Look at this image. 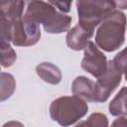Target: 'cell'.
<instances>
[{
	"instance_id": "cell-1",
	"label": "cell",
	"mask_w": 127,
	"mask_h": 127,
	"mask_svg": "<svg viewBox=\"0 0 127 127\" xmlns=\"http://www.w3.org/2000/svg\"><path fill=\"white\" fill-rule=\"evenodd\" d=\"M26 17L43 25L44 30L49 34H62L69 31L72 18L58 9L51 3L45 1L27 2Z\"/></svg>"
},
{
	"instance_id": "cell-2",
	"label": "cell",
	"mask_w": 127,
	"mask_h": 127,
	"mask_svg": "<svg viewBox=\"0 0 127 127\" xmlns=\"http://www.w3.org/2000/svg\"><path fill=\"white\" fill-rule=\"evenodd\" d=\"M126 25V15L120 10H115L98 26L95 33L96 46L108 53L118 50L125 41Z\"/></svg>"
},
{
	"instance_id": "cell-3",
	"label": "cell",
	"mask_w": 127,
	"mask_h": 127,
	"mask_svg": "<svg viewBox=\"0 0 127 127\" xmlns=\"http://www.w3.org/2000/svg\"><path fill=\"white\" fill-rule=\"evenodd\" d=\"M87 111V102L75 95L59 97L50 105L51 118L63 127L73 125L84 117Z\"/></svg>"
},
{
	"instance_id": "cell-4",
	"label": "cell",
	"mask_w": 127,
	"mask_h": 127,
	"mask_svg": "<svg viewBox=\"0 0 127 127\" xmlns=\"http://www.w3.org/2000/svg\"><path fill=\"white\" fill-rule=\"evenodd\" d=\"M116 1L86 0L76 1L78 24L94 30L101 22L116 10Z\"/></svg>"
},
{
	"instance_id": "cell-5",
	"label": "cell",
	"mask_w": 127,
	"mask_h": 127,
	"mask_svg": "<svg viewBox=\"0 0 127 127\" xmlns=\"http://www.w3.org/2000/svg\"><path fill=\"white\" fill-rule=\"evenodd\" d=\"M41 39L40 25L25 15L12 28L11 43L16 47H31Z\"/></svg>"
},
{
	"instance_id": "cell-6",
	"label": "cell",
	"mask_w": 127,
	"mask_h": 127,
	"mask_svg": "<svg viewBox=\"0 0 127 127\" xmlns=\"http://www.w3.org/2000/svg\"><path fill=\"white\" fill-rule=\"evenodd\" d=\"M24 1H8L0 3V42L11 43L13 25L24 16Z\"/></svg>"
},
{
	"instance_id": "cell-7",
	"label": "cell",
	"mask_w": 127,
	"mask_h": 127,
	"mask_svg": "<svg viewBox=\"0 0 127 127\" xmlns=\"http://www.w3.org/2000/svg\"><path fill=\"white\" fill-rule=\"evenodd\" d=\"M122 74L123 73L116 67L112 60L109 61L105 73L95 81V102H105L109 98L111 93L121 83Z\"/></svg>"
},
{
	"instance_id": "cell-8",
	"label": "cell",
	"mask_w": 127,
	"mask_h": 127,
	"mask_svg": "<svg viewBox=\"0 0 127 127\" xmlns=\"http://www.w3.org/2000/svg\"><path fill=\"white\" fill-rule=\"evenodd\" d=\"M107 64L108 61L106 56L97 48L95 43L89 41L84 49V55L80 64L81 68L98 78L105 73Z\"/></svg>"
},
{
	"instance_id": "cell-9",
	"label": "cell",
	"mask_w": 127,
	"mask_h": 127,
	"mask_svg": "<svg viewBox=\"0 0 127 127\" xmlns=\"http://www.w3.org/2000/svg\"><path fill=\"white\" fill-rule=\"evenodd\" d=\"M93 33L94 30L88 29L85 26L77 23V25L69 29V31L67 32L65 37L66 45L73 51L84 50L90 38L93 36Z\"/></svg>"
},
{
	"instance_id": "cell-10",
	"label": "cell",
	"mask_w": 127,
	"mask_h": 127,
	"mask_svg": "<svg viewBox=\"0 0 127 127\" xmlns=\"http://www.w3.org/2000/svg\"><path fill=\"white\" fill-rule=\"evenodd\" d=\"M71 92L86 102H95V82L84 75L76 76L73 79Z\"/></svg>"
},
{
	"instance_id": "cell-11",
	"label": "cell",
	"mask_w": 127,
	"mask_h": 127,
	"mask_svg": "<svg viewBox=\"0 0 127 127\" xmlns=\"http://www.w3.org/2000/svg\"><path fill=\"white\" fill-rule=\"evenodd\" d=\"M36 72L45 82L57 85L62 81V71L54 64L50 62H43L36 66Z\"/></svg>"
},
{
	"instance_id": "cell-12",
	"label": "cell",
	"mask_w": 127,
	"mask_h": 127,
	"mask_svg": "<svg viewBox=\"0 0 127 127\" xmlns=\"http://www.w3.org/2000/svg\"><path fill=\"white\" fill-rule=\"evenodd\" d=\"M108 111L112 116H126L127 115V87L123 86L119 92L110 101Z\"/></svg>"
},
{
	"instance_id": "cell-13",
	"label": "cell",
	"mask_w": 127,
	"mask_h": 127,
	"mask_svg": "<svg viewBox=\"0 0 127 127\" xmlns=\"http://www.w3.org/2000/svg\"><path fill=\"white\" fill-rule=\"evenodd\" d=\"M1 88H0V100L4 101L10 98L16 89V80L11 73L1 72Z\"/></svg>"
},
{
	"instance_id": "cell-14",
	"label": "cell",
	"mask_w": 127,
	"mask_h": 127,
	"mask_svg": "<svg viewBox=\"0 0 127 127\" xmlns=\"http://www.w3.org/2000/svg\"><path fill=\"white\" fill-rule=\"evenodd\" d=\"M1 49V65L3 67H10L17 60V54L11 47L10 43L0 42Z\"/></svg>"
},
{
	"instance_id": "cell-15",
	"label": "cell",
	"mask_w": 127,
	"mask_h": 127,
	"mask_svg": "<svg viewBox=\"0 0 127 127\" xmlns=\"http://www.w3.org/2000/svg\"><path fill=\"white\" fill-rule=\"evenodd\" d=\"M87 127H108V118L104 113L94 112L91 113L85 120Z\"/></svg>"
},
{
	"instance_id": "cell-16",
	"label": "cell",
	"mask_w": 127,
	"mask_h": 127,
	"mask_svg": "<svg viewBox=\"0 0 127 127\" xmlns=\"http://www.w3.org/2000/svg\"><path fill=\"white\" fill-rule=\"evenodd\" d=\"M116 67L121 70L122 73H127V47L120 51L112 60Z\"/></svg>"
},
{
	"instance_id": "cell-17",
	"label": "cell",
	"mask_w": 127,
	"mask_h": 127,
	"mask_svg": "<svg viewBox=\"0 0 127 127\" xmlns=\"http://www.w3.org/2000/svg\"><path fill=\"white\" fill-rule=\"evenodd\" d=\"M50 2L62 13H67V12L70 11L71 2H60V1H56V2L50 1Z\"/></svg>"
},
{
	"instance_id": "cell-18",
	"label": "cell",
	"mask_w": 127,
	"mask_h": 127,
	"mask_svg": "<svg viewBox=\"0 0 127 127\" xmlns=\"http://www.w3.org/2000/svg\"><path fill=\"white\" fill-rule=\"evenodd\" d=\"M110 127H127V118L125 116H120L116 118Z\"/></svg>"
},
{
	"instance_id": "cell-19",
	"label": "cell",
	"mask_w": 127,
	"mask_h": 127,
	"mask_svg": "<svg viewBox=\"0 0 127 127\" xmlns=\"http://www.w3.org/2000/svg\"><path fill=\"white\" fill-rule=\"evenodd\" d=\"M2 127H25L21 122L19 121H15V120H12V121H8L6 122Z\"/></svg>"
},
{
	"instance_id": "cell-20",
	"label": "cell",
	"mask_w": 127,
	"mask_h": 127,
	"mask_svg": "<svg viewBox=\"0 0 127 127\" xmlns=\"http://www.w3.org/2000/svg\"><path fill=\"white\" fill-rule=\"evenodd\" d=\"M116 6L119 9H127V2L126 1H116Z\"/></svg>"
},
{
	"instance_id": "cell-21",
	"label": "cell",
	"mask_w": 127,
	"mask_h": 127,
	"mask_svg": "<svg viewBox=\"0 0 127 127\" xmlns=\"http://www.w3.org/2000/svg\"><path fill=\"white\" fill-rule=\"evenodd\" d=\"M74 127H87V126L85 124V121H79Z\"/></svg>"
},
{
	"instance_id": "cell-22",
	"label": "cell",
	"mask_w": 127,
	"mask_h": 127,
	"mask_svg": "<svg viewBox=\"0 0 127 127\" xmlns=\"http://www.w3.org/2000/svg\"><path fill=\"white\" fill-rule=\"evenodd\" d=\"M124 77H125V80L127 81V73H125V74H124Z\"/></svg>"
}]
</instances>
